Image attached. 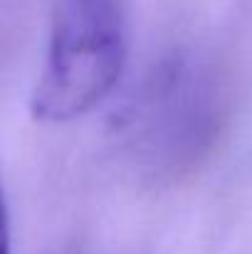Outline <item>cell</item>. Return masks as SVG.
<instances>
[{
  "label": "cell",
  "instance_id": "cell-1",
  "mask_svg": "<svg viewBox=\"0 0 252 254\" xmlns=\"http://www.w3.org/2000/svg\"><path fill=\"white\" fill-rule=\"evenodd\" d=\"M126 67L121 0H52L45 62L32 89V116L65 124L101 104Z\"/></svg>",
  "mask_w": 252,
  "mask_h": 254
},
{
  "label": "cell",
  "instance_id": "cell-2",
  "mask_svg": "<svg viewBox=\"0 0 252 254\" xmlns=\"http://www.w3.org/2000/svg\"><path fill=\"white\" fill-rule=\"evenodd\" d=\"M124 131L151 163H175L190 156L213 126L208 79L185 60L159 67L126 109Z\"/></svg>",
  "mask_w": 252,
  "mask_h": 254
},
{
  "label": "cell",
  "instance_id": "cell-3",
  "mask_svg": "<svg viewBox=\"0 0 252 254\" xmlns=\"http://www.w3.org/2000/svg\"><path fill=\"white\" fill-rule=\"evenodd\" d=\"M0 254H12V227H10V207L0 183Z\"/></svg>",
  "mask_w": 252,
  "mask_h": 254
}]
</instances>
